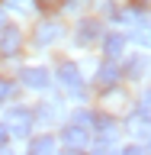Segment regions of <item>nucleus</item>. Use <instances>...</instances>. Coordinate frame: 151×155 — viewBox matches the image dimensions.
<instances>
[{"label": "nucleus", "instance_id": "f257e3e1", "mask_svg": "<svg viewBox=\"0 0 151 155\" xmlns=\"http://www.w3.org/2000/svg\"><path fill=\"white\" fill-rule=\"evenodd\" d=\"M7 133L10 136H19V139H26L29 133H32V113H29V110H23V107H19V110H10V116H7Z\"/></svg>", "mask_w": 151, "mask_h": 155}, {"label": "nucleus", "instance_id": "f03ea898", "mask_svg": "<svg viewBox=\"0 0 151 155\" xmlns=\"http://www.w3.org/2000/svg\"><path fill=\"white\" fill-rule=\"evenodd\" d=\"M58 81H61V87L64 91H71L74 97H80L84 94V78H80V71H77L74 65H58Z\"/></svg>", "mask_w": 151, "mask_h": 155}, {"label": "nucleus", "instance_id": "7ed1b4c3", "mask_svg": "<svg viewBox=\"0 0 151 155\" xmlns=\"http://www.w3.org/2000/svg\"><path fill=\"white\" fill-rule=\"evenodd\" d=\"M19 45H23V32H19L16 26H3L0 29V58L19 55Z\"/></svg>", "mask_w": 151, "mask_h": 155}, {"label": "nucleus", "instance_id": "20e7f679", "mask_svg": "<svg viewBox=\"0 0 151 155\" xmlns=\"http://www.w3.org/2000/svg\"><path fill=\"white\" fill-rule=\"evenodd\" d=\"M19 81L26 87H32V91H42V87L52 84V78H48L45 68H23V71H19Z\"/></svg>", "mask_w": 151, "mask_h": 155}, {"label": "nucleus", "instance_id": "39448f33", "mask_svg": "<svg viewBox=\"0 0 151 155\" xmlns=\"http://www.w3.org/2000/svg\"><path fill=\"white\" fill-rule=\"evenodd\" d=\"M61 139H64L68 145H71V149H84L87 142H90V133H87L84 126H64V133H61Z\"/></svg>", "mask_w": 151, "mask_h": 155}, {"label": "nucleus", "instance_id": "423d86ee", "mask_svg": "<svg viewBox=\"0 0 151 155\" xmlns=\"http://www.w3.org/2000/svg\"><path fill=\"white\" fill-rule=\"evenodd\" d=\"M61 36V23H55V19H48V23H42L36 32V42L39 45H48V42H55V39Z\"/></svg>", "mask_w": 151, "mask_h": 155}, {"label": "nucleus", "instance_id": "0eeeda50", "mask_svg": "<svg viewBox=\"0 0 151 155\" xmlns=\"http://www.w3.org/2000/svg\"><path fill=\"white\" fill-rule=\"evenodd\" d=\"M100 23H96V19H84V23H80V26H77V42H80V45H87V42H93L96 36H100Z\"/></svg>", "mask_w": 151, "mask_h": 155}, {"label": "nucleus", "instance_id": "6e6552de", "mask_svg": "<svg viewBox=\"0 0 151 155\" xmlns=\"http://www.w3.org/2000/svg\"><path fill=\"white\" fill-rule=\"evenodd\" d=\"M93 129H100V133H96L100 142H113V136H116V123H113V120H106V116H93Z\"/></svg>", "mask_w": 151, "mask_h": 155}, {"label": "nucleus", "instance_id": "1a4fd4ad", "mask_svg": "<svg viewBox=\"0 0 151 155\" xmlns=\"http://www.w3.org/2000/svg\"><path fill=\"white\" fill-rule=\"evenodd\" d=\"M26 155H55V139H52V136H39V139H32Z\"/></svg>", "mask_w": 151, "mask_h": 155}, {"label": "nucleus", "instance_id": "9d476101", "mask_svg": "<svg viewBox=\"0 0 151 155\" xmlns=\"http://www.w3.org/2000/svg\"><path fill=\"white\" fill-rule=\"evenodd\" d=\"M96 81H100L103 87H113L116 81H119V68H116L113 61H106V65L100 68V71H96Z\"/></svg>", "mask_w": 151, "mask_h": 155}, {"label": "nucleus", "instance_id": "9b49d317", "mask_svg": "<svg viewBox=\"0 0 151 155\" xmlns=\"http://www.w3.org/2000/svg\"><path fill=\"white\" fill-rule=\"evenodd\" d=\"M106 58H109V61H116V58L122 55V48H125V39L119 36V32H116V36H106Z\"/></svg>", "mask_w": 151, "mask_h": 155}, {"label": "nucleus", "instance_id": "f8f14e48", "mask_svg": "<svg viewBox=\"0 0 151 155\" xmlns=\"http://www.w3.org/2000/svg\"><path fill=\"white\" fill-rule=\"evenodd\" d=\"M145 120H148V116H145L142 110H138V113H132V116H129V129H135L138 136H148L151 129H148V123H145Z\"/></svg>", "mask_w": 151, "mask_h": 155}, {"label": "nucleus", "instance_id": "ddd939ff", "mask_svg": "<svg viewBox=\"0 0 151 155\" xmlns=\"http://www.w3.org/2000/svg\"><path fill=\"white\" fill-rule=\"evenodd\" d=\"M132 39L138 45H151V23H138V26L132 29Z\"/></svg>", "mask_w": 151, "mask_h": 155}, {"label": "nucleus", "instance_id": "4468645a", "mask_svg": "<svg viewBox=\"0 0 151 155\" xmlns=\"http://www.w3.org/2000/svg\"><path fill=\"white\" fill-rule=\"evenodd\" d=\"M10 10H19V13H32L36 10V0H3Z\"/></svg>", "mask_w": 151, "mask_h": 155}, {"label": "nucleus", "instance_id": "2eb2a0df", "mask_svg": "<svg viewBox=\"0 0 151 155\" xmlns=\"http://www.w3.org/2000/svg\"><path fill=\"white\" fill-rule=\"evenodd\" d=\"M13 91H16V84H13V81H0V100H7Z\"/></svg>", "mask_w": 151, "mask_h": 155}, {"label": "nucleus", "instance_id": "dca6fc26", "mask_svg": "<svg viewBox=\"0 0 151 155\" xmlns=\"http://www.w3.org/2000/svg\"><path fill=\"white\" fill-rule=\"evenodd\" d=\"M119 155H148V149H142V145H125Z\"/></svg>", "mask_w": 151, "mask_h": 155}, {"label": "nucleus", "instance_id": "f3484780", "mask_svg": "<svg viewBox=\"0 0 151 155\" xmlns=\"http://www.w3.org/2000/svg\"><path fill=\"white\" fill-rule=\"evenodd\" d=\"M142 104H145V107H142V113L151 120V91H145V100H142Z\"/></svg>", "mask_w": 151, "mask_h": 155}, {"label": "nucleus", "instance_id": "a211bd4d", "mask_svg": "<svg viewBox=\"0 0 151 155\" xmlns=\"http://www.w3.org/2000/svg\"><path fill=\"white\" fill-rule=\"evenodd\" d=\"M7 136H10V133H7V126H3V123H0V145H3V142H7Z\"/></svg>", "mask_w": 151, "mask_h": 155}, {"label": "nucleus", "instance_id": "6ab92c4d", "mask_svg": "<svg viewBox=\"0 0 151 155\" xmlns=\"http://www.w3.org/2000/svg\"><path fill=\"white\" fill-rule=\"evenodd\" d=\"M64 155H84V152H80V149H71V145H68V152Z\"/></svg>", "mask_w": 151, "mask_h": 155}, {"label": "nucleus", "instance_id": "aec40b11", "mask_svg": "<svg viewBox=\"0 0 151 155\" xmlns=\"http://www.w3.org/2000/svg\"><path fill=\"white\" fill-rule=\"evenodd\" d=\"M0 155H7V152H3V149H0Z\"/></svg>", "mask_w": 151, "mask_h": 155}, {"label": "nucleus", "instance_id": "412c9836", "mask_svg": "<svg viewBox=\"0 0 151 155\" xmlns=\"http://www.w3.org/2000/svg\"><path fill=\"white\" fill-rule=\"evenodd\" d=\"M0 23H3V19H0Z\"/></svg>", "mask_w": 151, "mask_h": 155}]
</instances>
